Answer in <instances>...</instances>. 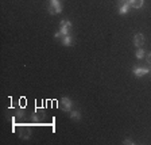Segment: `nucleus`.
<instances>
[{
    "mask_svg": "<svg viewBox=\"0 0 151 145\" xmlns=\"http://www.w3.org/2000/svg\"><path fill=\"white\" fill-rule=\"evenodd\" d=\"M148 72H150V68H146V66H134L132 68V73L136 77H142V76L147 75Z\"/></svg>",
    "mask_w": 151,
    "mask_h": 145,
    "instance_id": "5",
    "label": "nucleus"
},
{
    "mask_svg": "<svg viewBox=\"0 0 151 145\" xmlns=\"http://www.w3.org/2000/svg\"><path fill=\"white\" fill-rule=\"evenodd\" d=\"M143 44H145V35L140 34V33L135 34V37H134V45H135L136 47H142Z\"/></svg>",
    "mask_w": 151,
    "mask_h": 145,
    "instance_id": "6",
    "label": "nucleus"
},
{
    "mask_svg": "<svg viewBox=\"0 0 151 145\" xmlns=\"http://www.w3.org/2000/svg\"><path fill=\"white\" fill-rule=\"evenodd\" d=\"M147 63H148V65H151V53L147 54Z\"/></svg>",
    "mask_w": 151,
    "mask_h": 145,
    "instance_id": "16",
    "label": "nucleus"
},
{
    "mask_svg": "<svg viewBox=\"0 0 151 145\" xmlns=\"http://www.w3.org/2000/svg\"><path fill=\"white\" fill-rule=\"evenodd\" d=\"M49 14L50 15H55V14L62 12V4L60 0H49Z\"/></svg>",
    "mask_w": 151,
    "mask_h": 145,
    "instance_id": "1",
    "label": "nucleus"
},
{
    "mask_svg": "<svg viewBox=\"0 0 151 145\" xmlns=\"http://www.w3.org/2000/svg\"><path fill=\"white\" fill-rule=\"evenodd\" d=\"M24 115H26V111L23 110V109H18V110H16L15 118H18V119H22V118H24Z\"/></svg>",
    "mask_w": 151,
    "mask_h": 145,
    "instance_id": "12",
    "label": "nucleus"
},
{
    "mask_svg": "<svg viewBox=\"0 0 151 145\" xmlns=\"http://www.w3.org/2000/svg\"><path fill=\"white\" fill-rule=\"evenodd\" d=\"M129 3L128 1H124V3H122L120 4V7H119V14L120 15H126L127 12H128V9H129Z\"/></svg>",
    "mask_w": 151,
    "mask_h": 145,
    "instance_id": "8",
    "label": "nucleus"
},
{
    "mask_svg": "<svg viewBox=\"0 0 151 145\" xmlns=\"http://www.w3.org/2000/svg\"><path fill=\"white\" fill-rule=\"evenodd\" d=\"M135 56H136V58H138V60H142V58L145 57V50H143L142 47H138V50H136Z\"/></svg>",
    "mask_w": 151,
    "mask_h": 145,
    "instance_id": "13",
    "label": "nucleus"
},
{
    "mask_svg": "<svg viewBox=\"0 0 151 145\" xmlns=\"http://www.w3.org/2000/svg\"><path fill=\"white\" fill-rule=\"evenodd\" d=\"M70 30H72V22H70V20H66V19L61 20L60 22V31L62 33V35H68L70 33Z\"/></svg>",
    "mask_w": 151,
    "mask_h": 145,
    "instance_id": "4",
    "label": "nucleus"
},
{
    "mask_svg": "<svg viewBox=\"0 0 151 145\" xmlns=\"http://www.w3.org/2000/svg\"><path fill=\"white\" fill-rule=\"evenodd\" d=\"M62 45L63 46H72L73 45V38H72V35H63L62 37Z\"/></svg>",
    "mask_w": 151,
    "mask_h": 145,
    "instance_id": "10",
    "label": "nucleus"
},
{
    "mask_svg": "<svg viewBox=\"0 0 151 145\" xmlns=\"http://www.w3.org/2000/svg\"><path fill=\"white\" fill-rule=\"evenodd\" d=\"M120 1H122V3H124V1H128V0H120Z\"/></svg>",
    "mask_w": 151,
    "mask_h": 145,
    "instance_id": "17",
    "label": "nucleus"
},
{
    "mask_svg": "<svg viewBox=\"0 0 151 145\" xmlns=\"http://www.w3.org/2000/svg\"><path fill=\"white\" fill-rule=\"evenodd\" d=\"M70 118L73 121H80L81 119V113L78 110H72L70 111Z\"/></svg>",
    "mask_w": 151,
    "mask_h": 145,
    "instance_id": "11",
    "label": "nucleus"
},
{
    "mask_svg": "<svg viewBox=\"0 0 151 145\" xmlns=\"http://www.w3.org/2000/svg\"><path fill=\"white\" fill-rule=\"evenodd\" d=\"M19 136H20V138H23V140H28L30 136H31V130H30V128H27V126L20 128Z\"/></svg>",
    "mask_w": 151,
    "mask_h": 145,
    "instance_id": "7",
    "label": "nucleus"
},
{
    "mask_svg": "<svg viewBox=\"0 0 151 145\" xmlns=\"http://www.w3.org/2000/svg\"><path fill=\"white\" fill-rule=\"evenodd\" d=\"M123 144H126V145H129V144H131V145H134V144H135V141H132L131 138H126L124 141H123Z\"/></svg>",
    "mask_w": 151,
    "mask_h": 145,
    "instance_id": "14",
    "label": "nucleus"
},
{
    "mask_svg": "<svg viewBox=\"0 0 151 145\" xmlns=\"http://www.w3.org/2000/svg\"><path fill=\"white\" fill-rule=\"evenodd\" d=\"M46 119V113H45V110H35L34 113H32V122L35 123H42L43 121Z\"/></svg>",
    "mask_w": 151,
    "mask_h": 145,
    "instance_id": "3",
    "label": "nucleus"
},
{
    "mask_svg": "<svg viewBox=\"0 0 151 145\" xmlns=\"http://www.w3.org/2000/svg\"><path fill=\"white\" fill-rule=\"evenodd\" d=\"M60 109L62 111L70 113L72 109H73V102L70 101V98H68V96H62V99H61V102H60Z\"/></svg>",
    "mask_w": 151,
    "mask_h": 145,
    "instance_id": "2",
    "label": "nucleus"
},
{
    "mask_svg": "<svg viewBox=\"0 0 151 145\" xmlns=\"http://www.w3.org/2000/svg\"><path fill=\"white\" fill-rule=\"evenodd\" d=\"M63 35H62V33L61 31H57V33H54V38H62Z\"/></svg>",
    "mask_w": 151,
    "mask_h": 145,
    "instance_id": "15",
    "label": "nucleus"
},
{
    "mask_svg": "<svg viewBox=\"0 0 151 145\" xmlns=\"http://www.w3.org/2000/svg\"><path fill=\"white\" fill-rule=\"evenodd\" d=\"M128 3L134 8H142L145 6V0H128Z\"/></svg>",
    "mask_w": 151,
    "mask_h": 145,
    "instance_id": "9",
    "label": "nucleus"
}]
</instances>
